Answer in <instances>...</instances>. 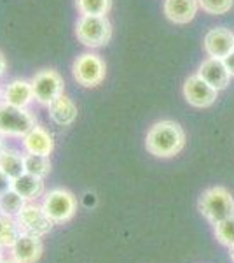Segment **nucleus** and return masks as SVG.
<instances>
[{"mask_svg":"<svg viewBox=\"0 0 234 263\" xmlns=\"http://www.w3.org/2000/svg\"><path fill=\"white\" fill-rule=\"evenodd\" d=\"M25 202L23 198L19 197L14 190H7V192L2 193V198H0V214L2 216H11V218H16L21 209L25 207Z\"/></svg>","mask_w":234,"mask_h":263,"instance_id":"obj_22","label":"nucleus"},{"mask_svg":"<svg viewBox=\"0 0 234 263\" xmlns=\"http://www.w3.org/2000/svg\"><path fill=\"white\" fill-rule=\"evenodd\" d=\"M199 9L198 0H164L163 12L172 23L187 25L190 23Z\"/></svg>","mask_w":234,"mask_h":263,"instance_id":"obj_15","label":"nucleus"},{"mask_svg":"<svg viewBox=\"0 0 234 263\" xmlns=\"http://www.w3.org/2000/svg\"><path fill=\"white\" fill-rule=\"evenodd\" d=\"M203 48L208 53V57L224 60L234 51V33L222 27L211 28L203 39Z\"/></svg>","mask_w":234,"mask_h":263,"instance_id":"obj_12","label":"nucleus"},{"mask_svg":"<svg viewBox=\"0 0 234 263\" xmlns=\"http://www.w3.org/2000/svg\"><path fill=\"white\" fill-rule=\"evenodd\" d=\"M0 172H4L11 181L25 174V151L21 153L14 147H4L0 153Z\"/></svg>","mask_w":234,"mask_h":263,"instance_id":"obj_18","label":"nucleus"},{"mask_svg":"<svg viewBox=\"0 0 234 263\" xmlns=\"http://www.w3.org/2000/svg\"><path fill=\"white\" fill-rule=\"evenodd\" d=\"M21 147H23L25 153H30V155L51 156L54 151V139L49 134V130H46L40 125H35L21 139Z\"/></svg>","mask_w":234,"mask_h":263,"instance_id":"obj_13","label":"nucleus"},{"mask_svg":"<svg viewBox=\"0 0 234 263\" xmlns=\"http://www.w3.org/2000/svg\"><path fill=\"white\" fill-rule=\"evenodd\" d=\"M21 233L23 232H21L18 224V219L0 214V248L9 251L12 246L16 244V240L21 237Z\"/></svg>","mask_w":234,"mask_h":263,"instance_id":"obj_19","label":"nucleus"},{"mask_svg":"<svg viewBox=\"0 0 234 263\" xmlns=\"http://www.w3.org/2000/svg\"><path fill=\"white\" fill-rule=\"evenodd\" d=\"M214 232H215L217 240H219L220 244L227 246V248H232L234 246V214L214 224Z\"/></svg>","mask_w":234,"mask_h":263,"instance_id":"obj_23","label":"nucleus"},{"mask_svg":"<svg viewBox=\"0 0 234 263\" xmlns=\"http://www.w3.org/2000/svg\"><path fill=\"white\" fill-rule=\"evenodd\" d=\"M4 147H6V139H4L2 135H0V153H2Z\"/></svg>","mask_w":234,"mask_h":263,"instance_id":"obj_28","label":"nucleus"},{"mask_svg":"<svg viewBox=\"0 0 234 263\" xmlns=\"http://www.w3.org/2000/svg\"><path fill=\"white\" fill-rule=\"evenodd\" d=\"M79 16H107L112 9V0H75Z\"/></svg>","mask_w":234,"mask_h":263,"instance_id":"obj_20","label":"nucleus"},{"mask_svg":"<svg viewBox=\"0 0 234 263\" xmlns=\"http://www.w3.org/2000/svg\"><path fill=\"white\" fill-rule=\"evenodd\" d=\"M184 97L189 105L198 107V109H205L215 104L217 97H219V91H217L214 86H210L203 78L194 74V76H190L184 84Z\"/></svg>","mask_w":234,"mask_h":263,"instance_id":"obj_9","label":"nucleus"},{"mask_svg":"<svg viewBox=\"0 0 234 263\" xmlns=\"http://www.w3.org/2000/svg\"><path fill=\"white\" fill-rule=\"evenodd\" d=\"M0 263H16L14 260H12V258H9V256H6V258H4V260L2 261H0Z\"/></svg>","mask_w":234,"mask_h":263,"instance_id":"obj_29","label":"nucleus"},{"mask_svg":"<svg viewBox=\"0 0 234 263\" xmlns=\"http://www.w3.org/2000/svg\"><path fill=\"white\" fill-rule=\"evenodd\" d=\"M198 76L205 79L210 86H214L217 91L225 90V88L229 86V81H231V74H229L224 60H220V58H211V57L199 65Z\"/></svg>","mask_w":234,"mask_h":263,"instance_id":"obj_14","label":"nucleus"},{"mask_svg":"<svg viewBox=\"0 0 234 263\" xmlns=\"http://www.w3.org/2000/svg\"><path fill=\"white\" fill-rule=\"evenodd\" d=\"M48 114H49V120L58 126H70L74 125L75 120L79 116V109L77 104L67 97L63 93L61 97H58L53 104L48 105Z\"/></svg>","mask_w":234,"mask_h":263,"instance_id":"obj_16","label":"nucleus"},{"mask_svg":"<svg viewBox=\"0 0 234 263\" xmlns=\"http://www.w3.org/2000/svg\"><path fill=\"white\" fill-rule=\"evenodd\" d=\"M2 102H6V104H9V105H14V107L30 109V105L35 102L32 81L25 78L11 79L7 84H4Z\"/></svg>","mask_w":234,"mask_h":263,"instance_id":"obj_11","label":"nucleus"},{"mask_svg":"<svg viewBox=\"0 0 234 263\" xmlns=\"http://www.w3.org/2000/svg\"><path fill=\"white\" fill-rule=\"evenodd\" d=\"M75 39L88 49L105 48L112 39V23L107 16H79L75 21Z\"/></svg>","mask_w":234,"mask_h":263,"instance_id":"obj_2","label":"nucleus"},{"mask_svg":"<svg viewBox=\"0 0 234 263\" xmlns=\"http://www.w3.org/2000/svg\"><path fill=\"white\" fill-rule=\"evenodd\" d=\"M4 258H6V249H4V248H0V261H2Z\"/></svg>","mask_w":234,"mask_h":263,"instance_id":"obj_30","label":"nucleus"},{"mask_svg":"<svg viewBox=\"0 0 234 263\" xmlns=\"http://www.w3.org/2000/svg\"><path fill=\"white\" fill-rule=\"evenodd\" d=\"M11 188L27 203L37 202L40 197H44V193H46L44 179H40V177H37V176H32V174H28V172L16 177V179L11 182Z\"/></svg>","mask_w":234,"mask_h":263,"instance_id":"obj_17","label":"nucleus"},{"mask_svg":"<svg viewBox=\"0 0 234 263\" xmlns=\"http://www.w3.org/2000/svg\"><path fill=\"white\" fill-rule=\"evenodd\" d=\"M18 224L23 233L28 235H35L44 239L46 235H49L54 228V223L51 221V218L46 214L44 207L39 202H28L25 203V207L21 209V213L16 216Z\"/></svg>","mask_w":234,"mask_h":263,"instance_id":"obj_8","label":"nucleus"},{"mask_svg":"<svg viewBox=\"0 0 234 263\" xmlns=\"http://www.w3.org/2000/svg\"><path fill=\"white\" fill-rule=\"evenodd\" d=\"M25 172L40 177V179H46V177L49 176V172H51L49 156L30 155V153H25Z\"/></svg>","mask_w":234,"mask_h":263,"instance_id":"obj_21","label":"nucleus"},{"mask_svg":"<svg viewBox=\"0 0 234 263\" xmlns=\"http://www.w3.org/2000/svg\"><path fill=\"white\" fill-rule=\"evenodd\" d=\"M229 254H231V260L234 263V246H232V248H229Z\"/></svg>","mask_w":234,"mask_h":263,"instance_id":"obj_31","label":"nucleus"},{"mask_svg":"<svg viewBox=\"0 0 234 263\" xmlns=\"http://www.w3.org/2000/svg\"><path fill=\"white\" fill-rule=\"evenodd\" d=\"M199 7L211 16H222L231 11L234 0H198Z\"/></svg>","mask_w":234,"mask_h":263,"instance_id":"obj_24","label":"nucleus"},{"mask_svg":"<svg viewBox=\"0 0 234 263\" xmlns=\"http://www.w3.org/2000/svg\"><path fill=\"white\" fill-rule=\"evenodd\" d=\"M7 253L16 263H37L44 253V244L40 237L21 233V237Z\"/></svg>","mask_w":234,"mask_h":263,"instance_id":"obj_10","label":"nucleus"},{"mask_svg":"<svg viewBox=\"0 0 234 263\" xmlns=\"http://www.w3.org/2000/svg\"><path fill=\"white\" fill-rule=\"evenodd\" d=\"M0 198H2V193H0Z\"/></svg>","mask_w":234,"mask_h":263,"instance_id":"obj_33","label":"nucleus"},{"mask_svg":"<svg viewBox=\"0 0 234 263\" xmlns=\"http://www.w3.org/2000/svg\"><path fill=\"white\" fill-rule=\"evenodd\" d=\"M6 72H7V60H6V57H4L2 51H0V79L4 78Z\"/></svg>","mask_w":234,"mask_h":263,"instance_id":"obj_27","label":"nucleus"},{"mask_svg":"<svg viewBox=\"0 0 234 263\" xmlns=\"http://www.w3.org/2000/svg\"><path fill=\"white\" fill-rule=\"evenodd\" d=\"M185 132L177 121L161 120L148 128L145 147L156 158H173L185 147Z\"/></svg>","mask_w":234,"mask_h":263,"instance_id":"obj_1","label":"nucleus"},{"mask_svg":"<svg viewBox=\"0 0 234 263\" xmlns=\"http://www.w3.org/2000/svg\"><path fill=\"white\" fill-rule=\"evenodd\" d=\"M2 91H4V84L0 83V102H2Z\"/></svg>","mask_w":234,"mask_h":263,"instance_id":"obj_32","label":"nucleus"},{"mask_svg":"<svg viewBox=\"0 0 234 263\" xmlns=\"http://www.w3.org/2000/svg\"><path fill=\"white\" fill-rule=\"evenodd\" d=\"M224 63H225V67H227V70H229V74L234 78V51L231 54H227V57L224 58Z\"/></svg>","mask_w":234,"mask_h":263,"instance_id":"obj_26","label":"nucleus"},{"mask_svg":"<svg viewBox=\"0 0 234 263\" xmlns=\"http://www.w3.org/2000/svg\"><path fill=\"white\" fill-rule=\"evenodd\" d=\"M35 116L30 109L14 107L0 102V135L4 139H23L35 126Z\"/></svg>","mask_w":234,"mask_h":263,"instance_id":"obj_5","label":"nucleus"},{"mask_svg":"<svg viewBox=\"0 0 234 263\" xmlns=\"http://www.w3.org/2000/svg\"><path fill=\"white\" fill-rule=\"evenodd\" d=\"M33 88V97L39 105L48 107L58 97L65 93V81L63 76L54 69H40L30 78Z\"/></svg>","mask_w":234,"mask_h":263,"instance_id":"obj_7","label":"nucleus"},{"mask_svg":"<svg viewBox=\"0 0 234 263\" xmlns=\"http://www.w3.org/2000/svg\"><path fill=\"white\" fill-rule=\"evenodd\" d=\"M107 65L95 51H86L72 62V78L82 88H96L105 81Z\"/></svg>","mask_w":234,"mask_h":263,"instance_id":"obj_3","label":"nucleus"},{"mask_svg":"<svg viewBox=\"0 0 234 263\" xmlns=\"http://www.w3.org/2000/svg\"><path fill=\"white\" fill-rule=\"evenodd\" d=\"M40 205L54 224L69 223L77 214V198L67 188H53L46 192Z\"/></svg>","mask_w":234,"mask_h":263,"instance_id":"obj_6","label":"nucleus"},{"mask_svg":"<svg viewBox=\"0 0 234 263\" xmlns=\"http://www.w3.org/2000/svg\"><path fill=\"white\" fill-rule=\"evenodd\" d=\"M11 179L6 176L4 172H0V193H4V192H7V190H11Z\"/></svg>","mask_w":234,"mask_h":263,"instance_id":"obj_25","label":"nucleus"},{"mask_svg":"<svg viewBox=\"0 0 234 263\" xmlns=\"http://www.w3.org/2000/svg\"><path fill=\"white\" fill-rule=\"evenodd\" d=\"M198 209L211 224H217L234 214V197L222 186H214L201 193Z\"/></svg>","mask_w":234,"mask_h":263,"instance_id":"obj_4","label":"nucleus"}]
</instances>
